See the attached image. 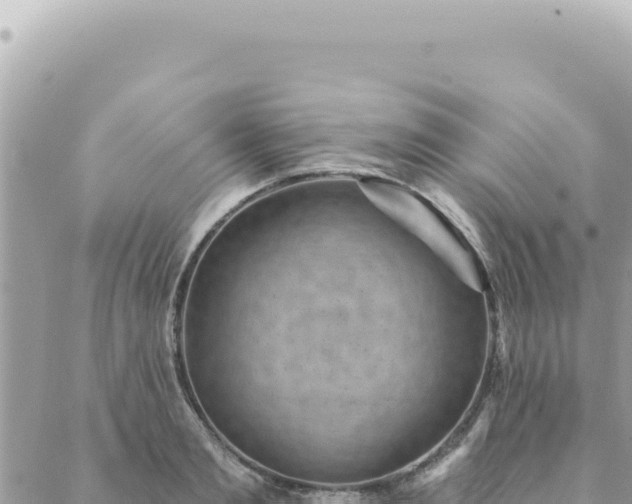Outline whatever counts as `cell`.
<instances>
[{"instance_id": "6da1fadb", "label": "cell", "mask_w": 632, "mask_h": 504, "mask_svg": "<svg viewBox=\"0 0 632 504\" xmlns=\"http://www.w3.org/2000/svg\"><path fill=\"white\" fill-rule=\"evenodd\" d=\"M359 185L363 194L377 209L420 239L465 284L477 291L481 289L477 265L470 252L420 198L386 180L369 179Z\"/></svg>"}]
</instances>
